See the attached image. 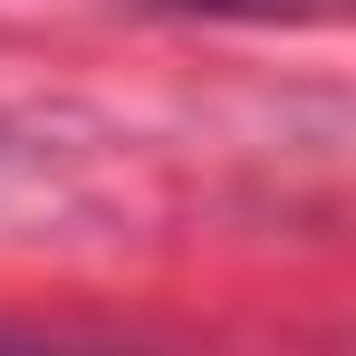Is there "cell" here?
I'll return each mask as SVG.
<instances>
[{"label": "cell", "mask_w": 356, "mask_h": 356, "mask_svg": "<svg viewBox=\"0 0 356 356\" xmlns=\"http://www.w3.org/2000/svg\"><path fill=\"white\" fill-rule=\"evenodd\" d=\"M0 356H67V347H29V337H0Z\"/></svg>", "instance_id": "obj_1"}]
</instances>
